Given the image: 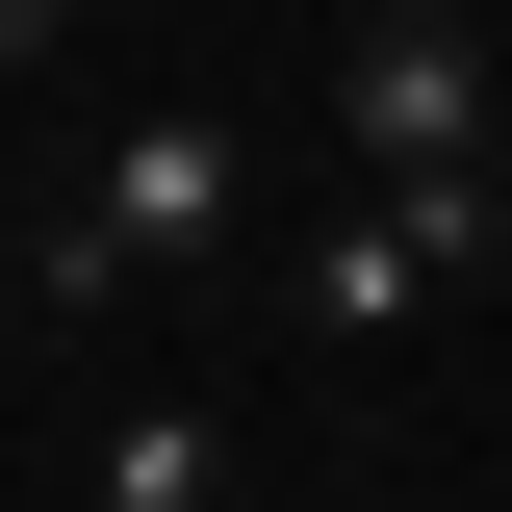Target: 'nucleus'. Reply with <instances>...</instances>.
I'll list each match as a JSON object with an SVG mask.
<instances>
[{"instance_id":"nucleus-2","label":"nucleus","mask_w":512,"mask_h":512,"mask_svg":"<svg viewBox=\"0 0 512 512\" xmlns=\"http://www.w3.org/2000/svg\"><path fill=\"white\" fill-rule=\"evenodd\" d=\"M487 231H512V180H359V205H333L308 256H282V333H333V359H384V333L436 308V282H461Z\"/></svg>"},{"instance_id":"nucleus-6","label":"nucleus","mask_w":512,"mask_h":512,"mask_svg":"<svg viewBox=\"0 0 512 512\" xmlns=\"http://www.w3.org/2000/svg\"><path fill=\"white\" fill-rule=\"evenodd\" d=\"M487 180H512V128H487Z\"/></svg>"},{"instance_id":"nucleus-5","label":"nucleus","mask_w":512,"mask_h":512,"mask_svg":"<svg viewBox=\"0 0 512 512\" xmlns=\"http://www.w3.org/2000/svg\"><path fill=\"white\" fill-rule=\"evenodd\" d=\"M26 52H52V0H0V77H26Z\"/></svg>"},{"instance_id":"nucleus-3","label":"nucleus","mask_w":512,"mask_h":512,"mask_svg":"<svg viewBox=\"0 0 512 512\" xmlns=\"http://www.w3.org/2000/svg\"><path fill=\"white\" fill-rule=\"evenodd\" d=\"M333 128H359V180H487L512 77H487V26H461V0H359V52H333Z\"/></svg>"},{"instance_id":"nucleus-4","label":"nucleus","mask_w":512,"mask_h":512,"mask_svg":"<svg viewBox=\"0 0 512 512\" xmlns=\"http://www.w3.org/2000/svg\"><path fill=\"white\" fill-rule=\"evenodd\" d=\"M205 487H231L205 410H103V436H77V512H205Z\"/></svg>"},{"instance_id":"nucleus-1","label":"nucleus","mask_w":512,"mask_h":512,"mask_svg":"<svg viewBox=\"0 0 512 512\" xmlns=\"http://www.w3.org/2000/svg\"><path fill=\"white\" fill-rule=\"evenodd\" d=\"M231 205H256V128H231V103H154L103 180L26 231V308H128V282H180V256H231Z\"/></svg>"}]
</instances>
